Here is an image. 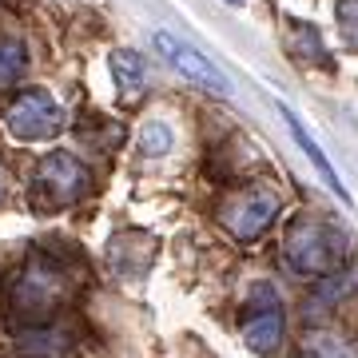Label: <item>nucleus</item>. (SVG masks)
<instances>
[{"mask_svg": "<svg viewBox=\"0 0 358 358\" xmlns=\"http://www.w3.org/2000/svg\"><path fill=\"white\" fill-rule=\"evenodd\" d=\"M72 287L76 279L68 275L64 263H56L52 255H32L8 282V310L16 319H24V327H44L52 322L56 307L72 294Z\"/></svg>", "mask_w": 358, "mask_h": 358, "instance_id": "f257e3e1", "label": "nucleus"}, {"mask_svg": "<svg viewBox=\"0 0 358 358\" xmlns=\"http://www.w3.org/2000/svg\"><path fill=\"white\" fill-rule=\"evenodd\" d=\"M152 44H155V52H159V56H164V60L176 68L183 80L199 84L203 92H215V96H231V80L223 76V72L215 68V60H207L195 44L171 36V32H152Z\"/></svg>", "mask_w": 358, "mask_h": 358, "instance_id": "39448f33", "label": "nucleus"}, {"mask_svg": "<svg viewBox=\"0 0 358 358\" xmlns=\"http://www.w3.org/2000/svg\"><path fill=\"white\" fill-rule=\"evenodd\" d=\"M227 4H239V0H227Z\"/></svg>", "mask_w": 358, "mask_h": 358, "instance_id": "f3484780", "label": "nucleus"}, {"mask_svg": "<svg viewBox=\"0 0 358 358\" xmlns=\"http://www.w3.org/2000/svg\"><path fill=\"white\" fill-rule=\"evenodd\" d=\"M88 187H92V171L72 152H48L36 167V179H32V195H36L40 207L80 203L88 195Z\"/></svg>", "mask_w": 358, "mask_h": 358, "instance_id": "7ed1b4c3", "label": "nucleus"}, {"mask_svg": "<svg viewBox=\"0 0 358 358\" xmlns=\"http://www.w3.org/2000/svg\"><path fill=\"white\" fill-rule=\"evenodd\" d=\"M112 76H115V84H120V92H124L128 100H136L143 92V84H148V64H143L140 52L115 48L112 52Z\"/></svg>", "mask_w": 358, "mask_h": 358, "instance_id": "9d476101", "label": "nucleus"}, {"mask_svg": "<svg viewBox=\"0 0 358 358\" xmlns=\"http://www.w3.org/2000/svg\"><path fill=\"white\" fill-rule=\"evenodd\" d=\"M64 120H68L64 108L40 88L20 92V96L4 108V128L13 131V140H20V143L52 140L56 131H64Z\"/></svg>", "mask_w": 358, "mask_h": 358, "instance_id": "20e7f679", "label": "nucleus"}, {"mask_svg": "<svg viewBox=\"0 0 358 358\" xmlns=\"http://www.w3.org/2000/svg\"><path fill=\"white\" fill-rule=\"evenodd\" d=\"M171 143H176V131L167 128L164 120L143 124V131H140V152L143 155H167L171 152Z\"/></svg>", "mask_w": 358, "mask_h": 358, "instance_id": "f8f14e48", "label": "nucleus"}, {"mask_svg": "<svg viewBox=\"0 0 358 358\" xmlns=\"http://www.w3.org/2000/svg\"><path fill=\"white\" fill-rule=\"evenodd\" d=\"M334 16H338L343 44L358 52V0H338V4H334Z\"/></svg>", "mask_w": 358, "mask_h": 358, "instance_id": "2eb2a0df", "label": "nucleus"}, {"mask_svg": "<svg viewBox=\"0 0 358 358\" xmlns=\"http://www.w3.org/2000/svg\"><path fill=\"white\" fill-rule=\"evenodd\" d=\"M279 215V195L267 192V187H247L243 195H235L231 203H223L219 219H223V227L239 239V243H255L259 235L275 223Z\"/></svg>", "mask_w": 358, "mask_h": 358, "instance_id": "423d86ee", "label": "nucleus"}, {"mask_svg": "<svg viewBox=\"0 0 358 358\" xmlns=\"http://www.w3.org/2000/svg\"><path fill=\"white\" fill-rule=\"evenodd\" d=\"M282 259L294 275H307V279H331L338 275L346 259V235L327 219H299L287 231V243H282Z\"/></svg>", "mask_w": 358, "mask_h": 358, "instance_id": "f03ea898", "label": "nucleus"}, {"mask_svg": "<svg viewBox=\"0 0 358 358\" xmlns=\"http://www.w3.org/2000/svg\"><path fill=\"white\" fill-rule=\"evenodd\" d=\"M282 120H287V128H291V136H294V143H299V148H303V155H307L310 164L319 167V176L327 179V187H331L334 195H338V199H343L346 207H350V195H346V187H343V179L334 176V167H331V159H327V155H322V148L315 140H310L307 136V128H303V124H299V115L291 112V108H282Z\"/></svg>", "mask_w": 358, "mask_h": 358, "instance_id": "1a4fd4ad", "label": "nucleus"}, {"mask_svg": "<svg viewBox=\"0 0 358 358\" xmlns=\"http://www.w3.org/2000/svg\"><path fill=\"white\" fill-rule=\"evenodd\" d=\"M4 195H8V187H4V179H0V203H4Z\"/></svg>", "mask_w": 358, "mask_h": 358, "instance_id": "dca6fc26", "label": "nucleus"}, {"mask_svg": "<svg viewBox=\"0 0 358 358\" xmlns=\"http://www.w3.org/2000/svg\"><path fill=\"white\" fill-rule=\"evenodd\" d=\"M24 64H28L24 44H20V40H13V36L0 40V84H16V80H20V72H24Z\"/></svg>", "mask_w": 358, "mask_h": 358, "instance_id": "9b49d317", "label": "nucleus"}, {"mask_svg": "<svg viewBox=\"0 0 358 358\" xmlns=\"http://www.w3.org/2000/svg\"><path fill=\"white\" fill-rule=\"evenodd\" d=\"M251 303H255V307H251V315L243 319V338H247L251 350L271 355V350L282 343V303L271 287H255V291H251Z\"/></svg>", "mask_w": 358, "mask_h": 358, "instance_id": "0eeeda50", "label": "nucleus"}, {"mask_svg": "<svg viewBox=\"0 0 358 358\" xmlns=\"http://www.w3.org/2000/svg\"><path fill=\"white\" fill-rule=\"evenodd\" d=\"M72 346L68 327L44 322V327H24V334L16 338V358H64Z\"/></svg>", "mask_w": 358, "mask_h": 358, "instance_id": "6e6552de", "label": "nucleus"}, {"mask_svg": "<svg viewBox=\"0 0 358 358\" xmlns=\"http://www.w3.org/2000/svg\"><path fill=\"white\" fill-rule=\"evenodd\" d=\"M307 350L315 358H358V350L346 338H334V334H310Z\"/></svg>", "mask_w": 358, "mask_h": 358, "instance_id": "4468645a", "label": "nucleus"}, {"mask_svg": "<svg viewBox=\"0 0 358 358\" xmlns=\"http://www.w3.org/2000/svg\"><path fill=\"white\" fill-rule=\"evenodd\" d=\"M291 52L299 56V60H319L322 56L319 32H315L310 24H303V20H294L291 24Z\"/></svg>", "mask_w": 358, "mask_h": 358, "instance_id": "ddd939ff", "label": "nucleus"}]
</instances>
